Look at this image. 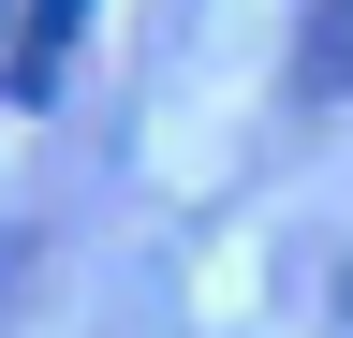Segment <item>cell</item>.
Masks as SVG:
<instances>
[{
    "label": "cell",
    "instance_id": "obj_1",
    "mask_svg": "<svg viewBox=\"0 0 353 338\" xmlns=\"http://www.w3.org/2000/svg\"><path fill=\"white\" fill-rule=\"evenodd\" d=\"M74 30H88V0H30L15 59H0V89H15V103H59V74H74Z\"/></svg>",
    "mask_w": 353,
    "mask_h": 338
},
{
    "label": "cell",
    "instance_id": "obj_2",
    "mask_svg": "<svg viewBox=\"0 0 353 338\" xmlns=\"http://www.w3.org/2000/svg\"><path fill=\"white\" fill-rule=\"evenodd\" d=\"M294 89L309 103H353V0H324V15L294 30Z\"/></svg>",
    "mask_w": 353,
    "mask_h": 338
},
{
    "label": "cell",
    "instance_id": "obj_3",
    "mask_svg": "<svg viewBox=\"0 0 353 338\" xmlns=\"http://www.w3.org/2000/svg\"><path fill=\"white\" fill-rule=\"evenodd\" d=\"M15 265H30V235H0V294H15Z\"/></svg>",
    "mask_w": 353,
    "mask_h": 338
},
{
    "label": "cell",
    "instance_id": "obj_4",
    "mask_svg": "<svg viewBox=\"0 0 353 338\" xmlns=\"http://www.w3.org/2000/svg\"><path fill=\"white\" fill-rule=\"evenodd\" d=\"M324 324H339V338H353V265H339V309H324Z\"/></svg>",
    "mask_w": 353,
    "mask_h": 338
}]
</instances>
